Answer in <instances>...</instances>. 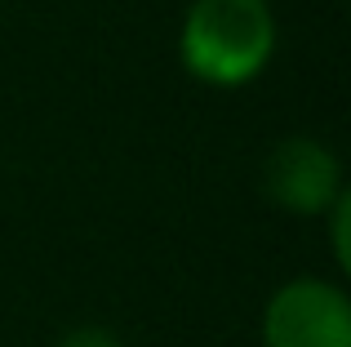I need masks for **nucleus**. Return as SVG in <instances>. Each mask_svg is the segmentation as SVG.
Segmentation results:
<instances>
[{
    "mask_svg": "<svg viewBox=\"0 0 351 347\" xmlns=\"http://www.w3.org/2000/svg\"><path fill=\"white\" fill-rule=\"evenodd\" d=\"M280 49L271 0H191L178 23V67L196 85L232 94L267 76Z\"/></svg>",
    "mask_w": 351,
    "mask_h": 347,
    "instance_id": "f257e3e1",
    "label": "nucleus"
},
{
    "mask_svg": "<svg viewBox=\"0 0 351 347\" xmlns=\"http://www.w3.org/2000/svg\"><path fill=\"white\" fill-rule=\"evenodd\" d=\"M263 347H351V298L338 276H289L267 294Z\"/></svg>",
    "mask_w": 351,
    "mask_h": 347,
    "instance_id": "f03ea898",
    "label": "nucleus"
},
{
    "mask_svg": "<svg viewBox=\"0 0 351 347\" xmlns=\"http://www.w3.org/2000/svg\"><path fill=\"white\" fill-rule=\"evenodd\" d=\"M263 196L289 218H325V209L347 191V174L338 152L316 134H289L263 156Z\"/></svg>",
    "mask_w": 351,
    "mask_h": 347,
    "instance_id": "7ed1b4c3",
    "label": "nucleus"
},
{
    "mask_svg": "<svg viewBox=\"0 0 351 347\" xmlns=\"http://www.w3.org/2000/svg\"><path fill=\"white\" fill-rule=\"evenodd\" d=\"M320 223H325V232H329V250H334L338 276H347V272H351V187L325 209Z\"/></svg>",
    "mask_w": 351,
    "mask_h": 347,
    "instance_id": "20e7f679",
    "label": "nucleus"
},
{
    "mask_svg": "<svg viewBox=\"0 0 351 347\" xmlns=\"http://www.w3.org/2000/svg\"><path fill=\"white\" fill-rule=\"evenodd\" d=\"M53 347H129V343L116 330H107V325H76V330H67Z\"/></svg>",
    "mask_w": 351,
    "mask_h": 347,
    "instance_id": "39448f33",
    "label": "nucleus"
}]
</instances>
